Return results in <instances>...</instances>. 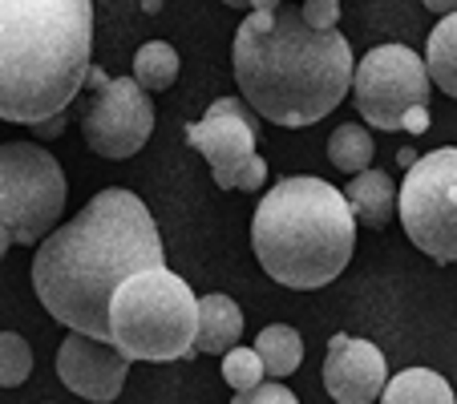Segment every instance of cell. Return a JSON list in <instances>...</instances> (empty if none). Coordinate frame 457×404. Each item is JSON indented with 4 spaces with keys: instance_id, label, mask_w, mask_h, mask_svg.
Segmentation results:
<instances>
[{
    "instance_id": "6da1fadb",
    "label": "cell",
    "mask_w": 457,
    "mask_h": 404,
    "mask_svg": "<svg viewBox=\"0 0 457 404\" xmlns=\"http://www.w3.org/2000/svg\"><path fill=\"white\" fill-rule=\"evenodd\" d=\"M166 263L146 202L126 186L94 194L33 255V292L57 324L110 340V295L126 276Z\"/></svg>"
},
{
    "instance_id": "7a4b0ae2",
    "label": "cell",
    "mask_w": 457,
    "mask_h": 404,
    "mask_svg": "<svg viewBox=\"0 0 457 404\" xmlns=\"http://www.w3.org/2000/svg\"><path fill=\"white\" fill-rule=\"evenodd\" d=\"M235 81L263 121L303 129L353 89V49L340 29H312L300 9H251L235 33Z\"/></svg>"
},
{
    "instance_id": "3957f363",
    "label": "cell",
    "mask_w": 457,
    "mask_h": 404,
    "mask_svg": "<svg viewBox=\"0 0 457 404\" xmlns=\"http://www.w3.org/2000/svg\"><path fill=\"white\" fill-rule=\"evenodd\" d=\"M94 0H0V121L37 126L81 94Z\"/></svg>"
},
{
    "instance_id": "277c9868",
    "label": "cell",
    "mask_w": 457,
    "mask_h": 404,
    "mask_svg": "<svg viewBox=\"0 0 457 404\" xmlns=\"http://www.w3.org/2000/svg\"><path fill=\"white\" fill-rule=\"evenodd\" d=\"M356 215L345 190L295 174L259 198L251 215V251L276 284L316 292L332 284L353 259Z\"/></svg>"
},
{
    "instance_id": "5b68a950",
    "label": "cell",
    "mask_w": 457,
    "mask_h": 404,
    "mask_svg": "<svg viewBox=\"0 0 457 404\" xmlns=\"http://www.w3.org/2000/svg\"><path fill=\"white\" fill-rule=\"evenodd\" d=\"M199 300L166 263L126 276L110 295V344L134 360L166 364L195 356Z\"/></svg>"
},
{
    "instance_id": "8992f818",
    "label": "cell",
    "mask_w": 457,
    "mask_h": 404,
    "mask_svg": "<svg viewBox=\"0 0 457 404\" xmlns=\"http://www.w3.org/2000/svg\"><path fill=\"white\" fill-rule=\"evenodd\" d=\"M70 182L61 162L37 142L0 146V227L12 231V243H41L65 215Z\"/></svg>"
},
{
    "instance_id": "52a82bcc",
    "label": "cell",
    "mask_w": 457,
    "mask_h": 404,
    "mask_svg": "<svg viewBox=\"0 0 457 404\" xmlns=\"http://www.w3.org/2000/svg\"><path fill=\"white\" fill-rule=\"evenodd\" d=\"M397 215L417 251L433 263H457V146L429 150L409 166Z\"/></svg>"
},
{
    "instance_id": "ba28073f",
    "label": "cell",
    "mask_w": 457,
    "mask_h": 404,
    "mask_svg": "<svg viewBox=\"0 0 457 404\" xmlns=\"http://www.w3.org/2000/svg\"><path fill=\"white\" fill-rule=\"evenodd\" d=\"M433 81L409 45H377L353 65L356 113L372 129H401L409 105H429Z\"/></svg>"
},
{
    "instance_id": "9c48e42d",
    "label": "cell",
    "mask_w": 457,
    "mask_h": 404,
    "mask_svg": "<svg viewBox=\"0 0 457 404\" xmlns=\"http://www.w3.org/2000/svg\"><path fill=\"white\" fill-rule=\"evenodd\" d=\"M86 146L102 158H134L146 138L154 134V102L134 78H110L102 89H94L86 118H81Z\"/></svg>"
},
{
    "instance_id": "30bf717a",
    "label": "cell",
    "mask_w": 457,
    "mask_h": 404,
    "mask_svg": "<svg viewBox=\"0 0 457 404\" xmlns=\"http://www.w3.org/2000/svg\"><path fill=\"white\" fill-rule=\"evenodd\" d=\"M187 142L211 162L215 186L235 190L259 150V113L239 97L211 102L207 118L187 126Z\"/></svg>"
},
{
    "instance_id": "8fae6325",
    "label": "cell",
    "mask_w": 457,
    "mask_h": 404,
    "mask_svg": "<svg viewBox=\"0 0 457 404\" xmlns=\"http://www.w3.org/2000/svg\"><path fill=\"white\" fill-rule=\"evenodd\" d=\"M57 376L81 400L105 404V400H118L121 384L129 376V360L110 340H97V335L73 332L70 327V335L57 348Z\"/></svg>"
},
{
    "instance_id": "7c38bea8",
    "label": "cell",
    "mask_w": 457,
    "mask_h": 404,
    "mask_svg": "<svg viewBox=\"0 0 457 404\" xmlns=\"http://www.w3.org/2000/svg\"><path fill=\"white\" fill-rule=\"evenodd\" d=\"M385 352L369 340H353V335H332L328 352H324V388L332 400L340 404H369L380 400L385 392Z\"/></svg>"
},
{
    "instance_id": "4fadbf2b",
    "label": "cell",
    "mask_w": 457,
    "mask_h": 404,
    "mask_svg": "<svg viewBox=\"0 0 457 404\" xmlns=\"http://www.w3.org/2000/svg\"><path fill=\"white\" fill-rule=\"evenodd\" d=\"M345 198L353 207L356 223H364L369 231H385L393 210H397V186L388 182L385 170H372V166L353 174V182L345 186Z\"/></svg>"
},
{
    "instance_id": "5bb4252c",
    "label": "cell",
    "mask_w": 457,
    "mask_h": 404,
    "mask_svg": "<svg viewBox=\"0 0 457 404\" xmlns=\"http://www.w3.org/2000/svg\"><path fill=\"white\" fill-rule=\"evenodd\" d=\"M243 335V311L231 295H203L199 300V327H195V352L223 356L227 348L239 344Z\"/></svg>"
},
{
    "instance_id": "9a60e30c",
    "label": "cell",
    "mask_w": 457,
    "mask_h": 404,
    "mask_svg": "<svg viewBox=\"0 0 457 404\" xmlns=\"http://www.w3.org/2000/svg\"><path fill=\"white\" fill-rule=\"evenodd\" d=\"M255 352H259L263 372H268L271 380H284V376H292V372L303 364V340H300V332H295V327L268 324L263 332L255 335Z\"/></svg>"
},
{
    "instance_id": "2e32d148",
    "label": "cell",
    "mask_w": 457,
    "mask_h": 404,
    "mask_svg": "<svg viewBox=\"0 0 457 404\" xmlns=\"http://www.w3.org/2000/svg\"><path fill=\"white\" fill-rule=\"evenodd\" d=\"M385 396L388 404H449L453 400V388L441 372L433 368H405L397 372L393 380H385Z\"/></svg>"
},
{
    "instance_id": "e0dca14e",
    "label": "cell",
    "mask_w": 457,
    "mask_h": 404,
    "mask_svg": "<svg viewBox=\"0 0 457 404\" xmlns=\"http://www.w3.org/2000/svg\"><path fill=\"white\" fill-rule=\"evenodd\" d=\"M425 70H429V81L441 89V94L457 97V9L445 12L441 25L429 33Z\"/></svg>"
},
{
    "instance_id": "ac0fdd59",
    "label": "cell",
    "mask_w": 457,
    "mask_h": 404,
    "mask_svg": "<svg viewBox=\"0 0 457 404\" xmlns=\"http://www.w3.org/2000/svg\"><path fill=\"white\" fill-rule=\"evenodd\" d=\"M179 78V53L166 41H150L138 49L134 57V81H138L146 94H166Z\"/></svg>"
},
{
    "instance_id": "d6986e66",
    "label": "cell",
    "mask_w": 457,
    "mask_h": 404,
    "mask_svg": "<svg viewBox=\"0 0 457 404\" xmlns=\"http://www.w3.org/2000/svg\"><path fill=\"white\" fill-rule=\"evenodd\" d=\"M372 154H377L372 134L364 126H356V121H345L328 138V162L337 166L340 174H356V170H364V166H372Z\"/></svg>"
},
{
    "instance_id": "ffe728a7",
    "label": "cell",
    "mask_w": 457,
    "mask_h": 404,
    "mask_svg": "<svg viewBox=\"0 0 457 404\" xmlns=\"http://www.w3.org/2000/svg\"><path fill=\"white\" fill-rule=\"evenodd\" d=\"M33 372V348L25 335L0 332V388H17Z\"/></svg>"
},
{
    "instance_id": "44dd1931",
    "label": "cell",
    "mask_w": 457,
    "mask_h": 404,
    "mask_svg": "<svg viewBox=\"0 0 457 404\" xmlns=\"http://www.w3.org/2000/svg\"><path fill=\"white\" fill-rule=\"evenodd\" d=\"M268 376L263 372V360H259L255 348H227L223 352V380L235 388V392H247V388H255L259 380Z\"/></svg>"
},
{
    "instance_id": "7402d4cb",
    "label": "cell",
    "mask_w": 457,
    "mask_h": 404,
    "mask_svg": "<svg viewBox=\"0 0 457 404\" xmlns=\"http://www.w3.org/2000/svg\"><path fill=\"white\" fill-rule=\"evenodd\" d=\"M235 404H295V396H292V388H284V384H263L259 380L255 388H247V392H235Z\"/></svg>"
},
{
    "instance_id": "603a6c76",
    "label": "cell",
    "mask_w": 457,
    "mask_h": 404,
    "mask_svg": "<svg viewBox=\"0 0 457 404\" xmlns=\"http://www.w3.org/2000/svg\"><path fill=\"white\" fill-rule=\"evenodd\" d=\"M300 17L312 29H337L340 25V0H303Z\"/></svg>"
},
{
    "instance_id": "cb8c5ba5",
    "label": "cell",
    "mask_w": 457,
    "mask_h": 404,
    "mask_svg": "<svg viewBox=\"0 0 457 404\" xmlns=\"http://www.w3.org/2000/svg\"><path fill=\"white\" fill-rule=\"evenodd\" d=\"M263 182H268V162H263V158L255 154V162H251L247 170H243V178H239V186H235V190H247V194H255V190L263 186Z\"/></svg>"
},
{
    "instance_id": "d4e9b609",
    "label": "cell",
    "mask_w": 457,
    "mask_h": 404,
    "mask_svg": "<svg viewBox=\"0 0 457 404\" xmlns=\"http://www.w3.org/2000/svg\"><path fill=\"white\" fill-rule=\"evenodd\" d=\"M401 129H409V134H425V129H429V105H409V110L401 113Z\"/></svg>"
},
{
    "instance_id": "484cf974",
    "label": "cell",
    "mask_w": 457,
    "mask_h": 404,
    "mask_svg": "<svg viewBox=\"0 0 457 404\" xmlns=\"http://www.w3.org/2000/svg\"><path fill=\"white\" fill-rule=\"evenodd\" d=\"M61 129H65V121H61V113H53V118L37 121V126H33V134H37V138H57Z\"/></svg>"
},
{
    "instance_id": "4316f807",
    "label": "cell",
    "mask_w": 457,
    "mask_h": 404,
    "mask_svg": "<svg viewBox=\"0 0 457 404\" xmlns=\"http://www.w3.org/2000/svg\"><path fill=\"white\" fill-rule=\"evenodd\" d=\"M429 12H437V17H445V12H453L457 9V0H421Z\"/></svg>"
},
{
    "instance_id": "83f0119b",
    "label": "cell",
    "mask_w": 457,
    "mask_h": 404,
    "mask_svg": "<svg viewBox=\"0 0 457 404\" xmlns=\"http://www.w3.org/2000/svg\"><path fill=\"white\" fill-rule=\"evenodd\" d=\"M86 81H89V89H102V86H105V81H110V78H105V70H97V65H89Z\"/></svg>"
},
{
    "instance_id": "f1b7e54d",
    "label": "cell",
    "mask_w": 457,
    "mask_h": 404,
    "mask_svg": "<svg viewBox=\"0 0 457 404\" xmlns=\"http://www.w3.org/2000/svg\"><path fill=\"white\" fill-rule=\"evenodd\" d=\"M9 247H12V231L9 227H0V259L9 255Z\"/></svg>"
},
{
    "instance_id": "f546056e",
    "label": "cell",
    "mask_w": 457,
    "mask_h": 404,
    "mask_svg": "<svg viewBox=\"0 0 457 404\" xmlns=\"http://www.w3.org/2000/svg\"><path fill=\"white\" fill-rule=\"evenodd\" d=\"M284 0H247V9H279Z\"/></svg>"
},
{
    "instance_id": "4dcf8cb0",
    "label": "cell",
    "mask_w": 457,
    "mask_h": 404,
    "mask_svg": "<svg viewBox=\"0 0 457 404\" xmlns=\"http://www.w3.org/2000/svg\"><path fill=\"white\" fill-rule=\"evenodd\" d=\"M397 162H401V166H405V170H409V166L417 162V154H413V150H397Z\"/></svg>"
},
{
    "instance_id": "1f68e13d",
    "label": "cell",
    "mask_w": 457,
    "mask_h": 404,
    "mask_svg": "<svg viewBox=\"0 0 457 404\" xmlns=\"http://www.w3.org/2000/svg\"><path fill=\"white\" fill-rule=\"evenodd\" d=\"M142 9H146V12H158V9H162V0H142Z\"/></svg>"
},
{
    "instance_id": "d6a6232c",
    "label": "cell",
    "mask_w": 457,
    "mask_h": 404,
    "mask_svg": "<svg viewBox=\"0 0 457 404\" xmlns=\"http://www.w3.org/2000/svg\"><path fill=\"white\" fill-rule=\"evenodd\" d=\"M227 9H247V0H223Z\"/></svg>"
}]
</instances>
